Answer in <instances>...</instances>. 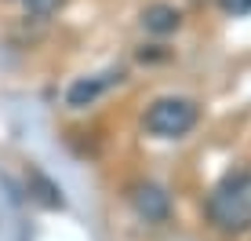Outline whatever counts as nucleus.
<instances>
[{
	"instance_id": "423d86ee",
	"label": "nucleus",
	"mask_w": 251,
	"mask_h": 241,
	"mask_svg": "<svg viewBox=\"0 0 251 241\" xmlns=\"http://www.w3.org/2000/svg\"><path fill=\"white\" fill-rule=\"evenodd\" d=\"M142 26L150 33H157V37H168V33H175L182 26V11L171 4H150L142 11Z\"/></svg>"
},
{
	"instance_id": "0eeeda50",
	"label": "nucleus",
	"mask_w": 251,
	"mask_h": 241,
	"mask_svg": "<svg viewBox=\"0 0 251 241\" xmlns=\"http://www.w3.org/2000/svg\"><path fill=\"white\" fill-rule=\"evenodd\" d=\"M25 4V11L29 15H37V19H44V15H55L58 7L66 4V0H22Z\"/></svg>"
},
{
	"instance_id": "7ed1b4c3",
	"label": "nucleus",
	"mask_w": 251,
	"mask_h": 241,
	"mask_svg": "<svg viewBox=\"0 0 251 241\" xmlns=\"http://www.w3.org/2000/svg\"><path fill=\"white\" fill-rule=\"evenodd\" d=\"M127 201H131V209L138 212V219L146 223H168L171 216V194L164 190L160 183H153V179H138V183L127 186Z\"/></svg>"
},
{
	"instance_id": "39448f33",
	"label": "nucleus",
	"mask_w": 251,
	"mask_h": 241,
	"mask_svg": "<svg viewBox=\"0 0 251 241\" xmlns=\"http://www.w3.org/2000/svg\"><path fill=\"white\" fill-rule=\"evenodd\" d=\"M25 186H29L33 201H40L44 209H66V197H62V186L51 183L40 168H29L25 172Z\"/></svg>"
},
{
	"instance_id": "6e6552de",
	"label": "nucleus",
	"mask_w": 251,
	"mask_h": 241,
	"mask_svg": "<svg viewBox=\"0 0 251 241\" xmlns=\"http://www.w3.org/2000/svg\"><path fill=\"white\" fill-rule=\"evenodd\" d=\"M219 7L226 15H233V19H244V15H251V0H219Z\"/></svg>"
},
{
	"instance_id": "f03ea898",
	"label": "nucleus",
	"mask_w": 251,
	"mask_h": 241,
	"mask_svg": "<svg viewBox=\"0 0 251 241\" xmlns=\"http://www.w3.org/2000/svg\"><path fill=\"white\" fill-rule=\"evenodd\" d=\"M201 120V106L186 95H164L157 102H150L142 117V128L153 135V139H182L197 128Z\"/></svg>"
},
{
	"instance_id": "f257e3e1",
	"label": "nucleus",
	"mask_w": 251,
	"mask_h": 241,
	"mask_svg": "<svg viewBox=\"0 0 251 241\" xmlns=\"http://www.w3.org/2000/svg\"><path fill=\"white\" fill-rule=\"evenodd\" d=\"M207 223L222 234H244L251 230V168L226 172L219 183L211 186L204 201Z\"/></svg>"
},
{
	"instance_id": "20e7f679",
	"label": "nucleus",
	"mask_w": 251,
	"mask_h": 241,
	"mask_svg": "<svg viewBox=\"0 0 251 241\" xmlns=\"http://www.w3.org/2000/svg\"><path fill=\"white\" fill-rule=\"evenodd\" d=\"M120 81H124V70H106V73L76 77V81L66 88V106H69V110H84V106H91L95 99H102L109 88H117Z\"/></svg>"
}]
</instances>
